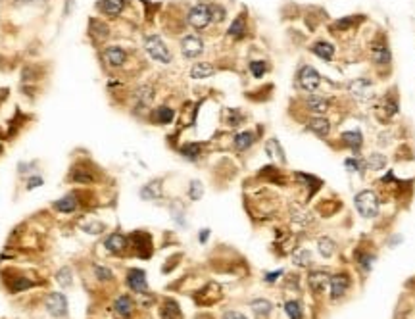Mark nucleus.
<instances>
[{
    "instance_id": "nucleus-1",
    "label": "nucleus",
    "mask_w": 415,
    "mask_h": 319,
    "mask_svg": "<svg viewBox=\"0 0 415 319\" xmlns=\"http://www.w3.org/2000/svg\"><path fill=\"white\" fill-rule=\"evenodd\" d=\"M354 204H356V210L360 212V215L365 217V219H371V217H375L379 213V198L369 189H365V191L356 194Z\"/></svg>"
},
{
    "instance_id": "nucleus-2",
    "label": "nucleus",
    "mask_w": 415,
    "mask_h": 319,
    "mask_svg": "<svg viewBox=\"0 0 415 319\" xmlns=\"http://www.w3.org/2000/svg\"><path fill=\"white\" fill-rule=\"evenodd\" d=\"M144 50L150 54V58H154L156 62H161V64H169L171 62L169 48L163 45V41L158 35H150V37L144 39Z\"/></svg>"
},
{
    "instance_id": "nucleus-3",
    "label": "nucleus",
    "mask_w": 415,
    "mask_h": 319,
    "mask_svg": "<svg viewBox=\"0 0 415 319\" xmlns=\"http://www.w3.org/2000/svg\"><path fill=\"white\" fill-rule=\"evenodd\" d=\"M211 21V8L208 4H196L189 12V23L196 29H204Z\"/></svg>"
},
{
    "instance_id": "nucleus-4",
    "label": "nucleus",
    "mask_w": 415,
    "mask_h": 319,
    "mask_svg": "<svg viewBox=\"0 0 415 319\" xmlns=\"http://www.w3.org/2000/svg\"><path fill=\"white\" fill-rule=\"evenodd\" d=\"M181 50L185 58H196L204 52V43L198 35H187L181 41Z\"/></svg>"
},
{
    "instance_id": "nucleus-5",
    "label": "nucleus",
    "mask_w": 415,
    "mask_h": 319,
    "mask_svg": "<svg viewBox=\"0 0 415 319\" xmlns=\"http://www.w3.org/2000/svg\"><path fill=\"white\" fill-rule=\"evenodd\" d=\"M47 310L54 318H65L67 316V298L62 292H54L47 300Z\"/></svg>"
},
{
    "instance_id": "nucleus-6",
    "label": "nucleus",
    "mask_w": 415,
    "mask_h": 319,
    "mask_svg": "<svg viewBox=\"0 0 415 319\" xmlns=\"http://www.w3.org/2000/svg\"><path fill=\"white\" fill-rule=\"evenodd\" d=\"M298 83H300V87L306 89V91H315V89L321 85V77H319V73H317L311 65H306V67H302L300 73H298Z\"/></svg>"
},
{
    "instance_id": "nucleus-7",
    "label": "nucleus",
    "mask_w": 415,
    "mask_h": 319,
    "mask_svg": "<svg viewBox=\"0 0 415 319\" xmlns=\"http://www.w3.org/2000/svg\"><path fill=\"white\" fill-rule=\"evenodd\" d=\"M329 287H331V298L336 300V298H340V296L346 294V290L350 287V277L346 273H336V275L331 277Z\"/></svg>"
},
{
    "instance_id": "nucleus-8",
    "label": "nucleus",
    "mask_w": 415,
    "mask_h": 319,
    "mask_svg": "<svg viewBox=\"0 0 415 319\" xmlns=\"http://www.w3.org/2000/svg\"><path fill=\"white\" fill-rule=\"evenodd\" d=\"M127 285L135 292H146L148 290L146 273L143 269H129V273H127Z\"/></svg>"
},
{
    "instance_id": "nucleus-9",
    "label": "nucleus",
    "mask_w": 415,
    "mask_h": 319,
    "mask_svg": "<svg viewBox=\"0 0 415 319\" xmlns=\"http://www.w3.org/2000/svg\"><path fill=\"white\" fill-rule=\"evenodd\" d=\"M340 141L344 143L346 148H350L354 154H360L363 146V135L358 131V129H352V131H344L340 133Z\"/></svg>"
},
{
    "instance_id": "nucleus-10",
    "label": "nucleus",
    "mask_w": 415,
    "mask_h": 319,
    "mask_svg": "<svg viewBox=\"0 0 415 319\" xmlns=\"http://www.w3.org/2000/svg\"><path fill=\"white\" fill-rule=\"evenodd\" d=\"M329 281H331V277L325 271H311L308 275V285L313 292H323L325 287L329 285Z\"/></svg>"
},
{
    "instance_id": "nucleus-11",
    "label": "nucleus",
    "mask_w": 415,
    "mask_h": 319,
    "mask_svg": "<svg viewBox=\"0 0 415 319\" xmlns=\"http://www.w3.org/2000/svg\"><path fill=\"white\" fill-rule=\"evenodd\" d=\"M104 56H106V62H108L110 65H113V67L123 65V64H125V60H127L125 50H123V48H119V47H108V48L104 50Z\"/></svg>"
},
{
    "instance_id": "nucleus-12",
    "label": "nucleus",
    "mask_w": 415,
    "mask_h": 319,
    "mask_svg": "<svg viewBox=\"0 0 415 319\" xmlns=\"http://www.w3.org/2000/svg\"><path fill=\"white\" fill-rule=\"evenodd\" d=\"M141 198L143 200H158V198H161V181L154 179V181L146 183L141 189Z\"/></svg>"
},
{
    "instance_id": "nucleus-13",
    "label": "nucleus",
    "mask_w": 415,
    "mask_h": 319,
    "mask_svg": "<svg viewBox=\"0 0 415 319\" xmlns=\"http://www.w3.org/2000/svg\"><path fill=\"white\" fill-rule=\"evenodd\" d=\"M104 246L110 250V252H123L125 250V246H127V237L125 235H121V233H113V235H110L106 240H104Z\"/></svg>"
},
{
    "instance_id": "nucleus-14",
    "label": "nucleus",
    "mask_w": 415,
    "mask_h": 319,
    "mask_svg": "<svg viewBox=\"0 0 415 319\" xmlns=\"http://www.w3.org/2000/svg\"><path fill=\"white\" fill-rule=\"evenodd\" d=\"M125 4H127V0H100V4H98V8L102 10L106 16H119L121 12H123V8H125Z\"/></svg>"
},
{
    "instance_id": "nucleus-15",
    "label": "nucleus",
    "mask_w": 415,
    "mask_h": 319,
    "mask_svg": "<svg viewBox=\"0 0 415 319\" xmlns=\"http://www.w3.org/2000/svg\"><path fill=\"white\" fill-rule=\"evenodd\" d=\"M308 129L311 133H315L317 137H327L329 131H331V123L325 117H313V119L308 121Z\"/></svg>"
},
{
    "instance_id": "nucleus-16",
    "label": "nucleus",
    "mask_w": 415,
    "mask_h": 319,
    "mask_svg": "<svg viewBox=\"0 0 415 319\" xmlns=\"http://www.w3.org/2000/svg\"><path fill=\"white\" fill-rule=\"evenodd\" d=\"M265 154L271 160H275V161H281V163L287 161L285 150L281 148V144H279L277 139H269V141H267V144H265Z\"/></svg>"
},
{
    "instance_id": "nucleus-17",
    "label": "nucleus",
    "mask_w": 415,
    "mask_h": 319,
    "mask_svg": "<svg viewBox=\"0 0 415 319\" xmlns=\"http://www.w3.org/2000/svg\"><path fill=\"white\" fill-rule=\"evenodd\" d=\"M152 98H154V89L150 87V85H141V87H137V91H135V102L139 104V106H148L150 102H152Z\"/></svg>"
},
{
    "instance_id": "nucleus-18",
    "label": "nucleus",
    "mask_w": 415,
    "mask_h": 319,
    "mask_svg": "<svg viewBox=\"0 0 415 319\" xmlns=\"http://www.w3.org/2000/svg\"><path fill=\"white\" fill-rule=\"evenodd\" d=\"M77 206H79V202H77V198H75L73 194H65L64 198H60V200H56V202H54V208L62 213L75 212V210H77Z\"/></svg>"
},
{
    "instance_id": "nucleus-19",
    "label": "nucleus",
    "mask_w": 415,
    "mask_h": 319,
    "mask_svg": "<svg viewBox=\"0 0 415 319\" xmlns=\"http://www.w3.org/2000/svg\"><path fill=\"white\" fill-rule=\"evenodd\" d=\"M113 310H115V314L117 316H121V318H129L131 316V312H133V300L129 298V296H119L115 302H113Z\"/></svg>"
},
{
    "instance_id": "nucleus-20",
    "label": "nucleus",
    "mask_w": 415,
    "mask_h": 319,
    "mask_svg": "<svg viewBox=\"0 0 415 319\" xmlns=\"http://www.w3.org/2000/svg\"><path fill=\"white\" fill-rule=\"evenodd\" d=\"M306 104L310 108L311 112H315V113H325L327 110H329V100L325 98V96H319V95H310L308 98H306Z\"/></svg>"
},
{
    "instance_id": "nucleus-21",
    "label": "nucleus",
    "mask_w": 415,
    "mask_h": 319,
    "mask_svg": "<svg viewBox=\"0 0 415 319\" xmlns=\"http://www.w3.org/2000/svg\"><path fill=\"white\" fill-rule=\"evenodd\" d=\"M254 141H256V135L252 133V131H242V133H239L237 137H235V148L237 150H248L252 144H254Z\"/></svg>"
},
{
    "instance_id": "nucleus-22",
    "label": "nucleus",
    "mask_w": 415,
    "mask_h": 319,
    "mask_svg": "<svg viewBox=\"0 0 415 319\" xmlns=\"http://www.w3.org/2000/svg\"><path fill=\"white\" fill-rule=\"evenodd\" d=\"M311 52L315 54V56H319L321 60H331L333 56H335V47L331 45V43H325V41H319V43H315L313 47H311Z\"/></svg>"
},
{
    "instance_id": "nucleus-23",
    "label": "nucleus",
    "mask_w": 415,
    "mask_h": 319,
    "mask_svg": "<svg viewBox=\"0 0 415 319\" xmlns=\"http://www.w3.org/2000/svg\"><path fill=\"white\" fill-rule=\"evenodd\" d=\"M108 25L100 21V19H89V35L95 37V39H106L108 37Z\"/></svg>"
},
{
    "instance_id": "nucleus-24",
    "label": "nucleus",
    "mask_w": 415,
    "mask_h": 319,
    "mask_svg": "<svg viewBox=\"0 0 415 319\" xmlns=\"http://www.w3.org/2000/svg\"><path fill=\"white\" fill-rule=\"evenodd\" d=\"M386 156L384 154H379V152H373V154H369L367 160H365V165H367V169H371V171H381V169H384L386 167Z\"/></svg>"
},
{
    "instance_id": "nucleus-25",
    "label": "nucleus",
    "mask_w": 415,
    "mask_h": 319,
    "mask_svg": "<svg viewBox=\"0 0 415 319\" xmlns=\"http://www.w3.org/2000/svg\"><path fill=\"white\" fill-rule=\"evenodd\" d=\"M209 75H213L211 64L202 62V64H194V65L191 67V77H192V79H206Z\"/></svg>"
},
{
    "instance_id": "nucleus-26",
    "label": "nucleus",
    "mask_w": 415,
    "mask_h": 319,
    "mask_svg": "<svg viewBox=\"0 0 415 319\" xmlns=\"http://www.w3.org/2000/svg\"><path fill=\"white\" fill-rule=\"evenodd\" d=\"M250 308H252V312L256 316H269L271 310H273V304L269 300H265V298H256V300L250 302Z\"/></svg>"
},
{
    "instance_id": "nucleus-27",
    "label": "nucleus",
    "mask_w": 415,
    "mask_h": 319,
    "mask_svg": "<svg viewBox=\"0 0 415 319\" xmlns=\"http://www.w3.org/2000/svg\"><path fill=\"white\" fill-rule=\"evenodd\" d=\"M317 250H319V254H321L323 258H331V256L335 254V250H336V244H335L333 239L323 237V239H319V242H317Z\"/></svg>"
},
{
    "instance_id": "nucleus-28",
    "label": "nucleus",
    "mask_w": 415,
    "mask_h": 319,
    "mask_svg": "<svg viewBox=\"0 0 415 319\" xmlns=\"http://www.w3.org/2000/svg\"><path fill=\"white\" fill-rule=\"evenodd\" d=\"M173 117H175V112L167 106H160L154 112V121L156 123H160V125H167V123H171V121H173Z\"/></svg>"
},
{
    "instance_id": "nucleus-29",
    "label": "nucleus",
    "mask_w": 415,
    "mask_h": 319,
    "mask_svg": "<svg viewBox=\"0 0 415 319\" xmlns=\"http://www.w3.org/2000/svg\"><path fill=\"white\" fill-rule=\"evenodd\" d=\"M369 89H371V83H369V81H365V79L352 81V85H350V91H352V93H354V96H358V98H365V96H367V93H369Z\"/></svg>"
},
{
    "instance_id": "nucleus-30",
    "label": "nucleus",
    "mask_w": 415,
    "mask_h": 319,
    "mask_svg": "<svg viewBox=\"0 0 415 319\" xmlns=\"http://www.w3.org/2000/svg\"><path fill=\"white\" fill-rule=\"evenodd\" d=\"M344 167L348 169V171H352V173H360L363 175L365 173V169H367V165H365V160L362 158H346L344 160Z\"/></svg>"
},
{
    "instance_id": "nucleus-31",
    "label": "nucleus",
    "mask_w": 415,
    "mask_h": 319,
    "mask_svg": "<svg viewBox=\"0 0 415 319\" xmlns=\"http://www.w3.org/2000/svg\"><path fill=\"white\" fill-rule=\"evenodd\" d=\"M104 229H106V225H104L102 221H96V219H91V221H83V223H81V231H83V233H89V235H100V233H104Z\"/></svg>"
},
{
    "instance_id": "nucleus-32",
    "label": "nucleus",
    "mask_w": 415,
    "mask_h": 319,
    "mask_svg": "<svg viewBox=\"0 0 415 319\" xmlns=\"http://www.w3.org/2000/svg\"><path fill=\"white\" fill-rule=\"evenodd\" d=\"M161 318H163V319H179V318H181V310H179L177 302H173V300H167V302L163 304Z\"/></svg>"
},
{
    "instance_id": "nucleus-33",
    "label": "nucleus",
    "mask_w": 415,
    "mask_h": 319,
    "mask_svg": "<svg viewBox=\"0 0 415 319\" xmlns=\"http://www.w3.org/2000/svg\"><path fill=\"white\" fill-rule=\"evenodd\" d=\"M285 312L290 319H302V314H304L302 312V304L298 300H288L285 304Z\"/></svg>"
},
{
    "instance_id": "nucleus-34",
    "label": "nucleus",
    "mask_w": 415,
    "mask_h": 319,
    "mask_svg": "<svg viewBox=\"0 0 415 319\" xmlns=\"http://www.w3.org/2000/svg\"><path fill=\"white\" fill-rule=\"evenodd\" d=\"M56 281H58L60 287H64V288L71 287V283H73V273H71V269H69V267H62V269L56 273Z\"/></svg>"
},
{
    "instance_id": "nucleus-35",
    "label": "nucleus",
    "mask_w": 415,
    "mask_h": 319,
    "mask_svg": "<svg viewBox=\"0 0 415 319\" xmlns=\"http://www.w3.org/2000/svg\"><path fill=\"white\" fill-rule=\"evenodd\" d=\"M200 150H202V148H200V144L191 143V144H185V146L181 148V154L189 160V161H196L198 156H200Z\"/></svg>"
},
{
    "instance_id": "nucleus-36",
    "label": "nucleus",
    "mask_w": 415,
    "mask_h": 319,
    "mask_svg": "<svg viewBox=\"0 0 415 319\" xmlns=\"http://www.w3.org/2000/svg\"><path fill=\"white\" fill-rule=\"evenodd\" d=\"M373 60L377 62V64H388L390 62V50H388V47H375L373 48Z\"/></svg>"
},
{
    "instance_id": "nucleus-37",
    "label": "nucleus",
    "mask_w": 415,
    "mask_h": 319,
    "mask_svg": "<svg viewBox=\"0 0 415 319\" xmlns=\"http://www.w3.org/2000/svg\"><path fill=\"white\" fill-rule=\"evenodd\" d=\"M169 212H171V215H173V219L179 223V225H183L185 227V208H183V204L181 202H173L171 206H169Z\"/></svg>"
},
{
    "instance_id": "nucleus-38",
    "label": "nucleus",
    "mask_w": 415,
    "mask_h": 319,
    "mask_svg": "<svg viewBox=\"0 0 415 319\" xmlns=\"http://www.w3.org/2000/svg\"><path fill=\"white\" fill-rule=\"evenodd\" d=\"M292 262H294V266H298V267H308L311 264V252L310 250H300V252H296L294 258H292Z\"/></svg>"
},
{
    "instance_id": "nucleus-39",
    "label": "nucleus",
    "mask_w": 415,
    "mask_h": 319,
    "mask_svg": "<svg viewBox=\"0 0 415 319\" xmlns=\"http://www.w3.org/2000/svg\"><path fill=\"white\" fill-rule=\"evenodd\" d=\"M231 37H235V39H240L242 35H244V19L242 17H237L233 23H231V27H229V31H227Z\"/></svg>"
},
{
    "instance_id": "nucleus-40",
    "label": "nucleus",
    "mask_w": 415,
    "mask_h": 319,
    "mask_svg": "<svg viewBox=\"0 0 415 319\" xmlns=\"http://www.w3.org/2000/svg\"><path fill=\"white\" fill-rule=\"evenodd\" d=\"M202 194H204V187H202V183L200 181H191V185H189V198L191 200H200L202 198Z\"/></svg>"
},
{
    "instance_id": "nucleus-41",
    "label": "nucleus",
    "mask_w": 415,
    "mask_h": 319,
    "mask_svg": "<svg viewBox=\"0 0 415 319\" xmlns=\"http://www.w3.org/2000/svg\"><path fill=\"white\" fill-rule=\"evenodd\" d=\"M95 275H96V279L100 281V283H108V281H112L113 279V273H112V269L106 266H95Z\"/></svg>"
},
{
    "instance_id": "nucleus-42",
    "label": "nucleus",
    "mask_w": 415,
    "mask_h": 319,
    "mask_svg": "<svg viewBox=\"0 0 415 319\" xmlns=\"http://www.w3.org/2000/svg\"><path fill=\"white\" fill-rule=\"evenodd\" d=\"M250 71H252V75L254 77H263V73L267 71V64L265 62H252L250 64Z\"/></svg>"
},
{
    "instance_id": "nucleus-43",
    "label": "nucleus",
    "mask_w": 415,
    "mask_h": 319,
    "mask_svg": "<svg viewBox=\"0 0 415 319\" xmlns=\"http://www.w3.org/2000/svg\"><path fill=\"white\" fill-rule=\"evenodd\" d=\"M43 183H45V179L41 175H29V179H27V191H33L35 187H41Z\"/></svg>"
},
{
    "instance_id": "nucleus-44",
    "label": "nucleus",
    "mask_w": 415,
    "mask_h": 319,
    "mask_svg": "<svg viewBox=\"0 0 415 319\" xmlns=\"http://www.w3.org/2000/svg\"><path fill=\"white\" fill-rule=\"evenodd\" d=\"M358 262H360V266L363 267V271H371V266H373L375 258H373L371 254H365V256H360V258H358Z\"/></svg>"
},
{
    "instance_id": "nucleus-45",
    "label": "nucleus",
    "mask_w": 415,
    "mask_h": 319,
    "mask_svg": "<svg viewBox=\"0 0 415 319\" xmlns=\"http://www.w3.org/2000/svg\"><path fill=\"white\" fill-rule=\"evenodd\" d=\"M209 8H211V21H221L225 17L223 8H219V6H209Z\"/></svg>"
},
{
    "instance_id": "nucleus-46",
    "label": "nucleus",
    "mask_w": 415,
    "mask_h": 319,
    "mask_svg": "<svg viewBox=\"0 0 415 319\" xmlns=\"http://www.w3.org/2000/svg\"><path fill=\"white\" fill-rule=\"evenodd\" d=\"M16 283H17V285L12 287V290H16V292H17V290H25V288L31 287V281H27V279H17Z\"/></svg>"
},
{
    "instance_id": "nucleus-47",
    "label": "nucleus",
    "mask_w": 415,
    "mask_h": 319,
    "mask_svg": "<svg viewBox=\"0 0 415 319\" xmlns=\"http://www.w3.org/2000/svg\"><path fill=\"white\" fill-rule=\"evenodd\" d=\"M281 275H283V271H281V269H279V271H275V273H267V275H265V283H273V281H277Z\"/></svg>"
},
{
    "instance_id": "nucleus-48",
    "label": "nucleus",
    "mask_w": 415,
    "mask_h": 319,
    "mask_svg": "<svg viewBox=\"0 0 415 319\" xmlns=\"http://www.w3.org/2000/svg\"><path fill=\"white\" fill-rule=\"evenodd\" d=\"M223 319H248V318L242 316V314H239V312H227V314H223Z\"/></svg>"
},
{
    "instance_id": "nucleus-49",
    "label": "nucleus",
    "mask_w": 415,
    "mask_h": 319,
    "mask_svg": "<svg viewBox=\"0 0 415 319\" xmlns=\"http://www.w3.org/2000/svg\"><path fill=\"white\" fill-rule=\"evenodd\" d=\"M208 235H209V229H204V231H200V242H206V240H208Z\"/></svg>"
}]
</instances>
